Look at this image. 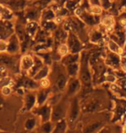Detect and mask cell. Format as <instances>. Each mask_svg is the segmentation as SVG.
Segmentation results:
<instances>
[{
    "mask_svg": "<svg viewBox=\"0 0 126 133\" xmlns=\"http://www.w3.org/2000/svg\"><path fill=\"white\" fill-rule=\"evenodd\" d=\"M81 105L79 99L78 95L73 98H70V103H69V107L68 115H67V120L69 124V127L73 128L77 124V121L79 119V117L81 112Z\"/></svg>",
    "mask_w": 126,
    "mask_h": 133,
    "instance_id": "cell-2",
    "label": "cell"
},
{
    "mask_svg": "<svg viewBox=\"0 0 126 133\" xmlns=\"http://www.w3.org/2000/svg\"><path fill=\"white\" fill-rule=\"evenodd\" d=\"M33 111L34 115H36L41 119L42 124L46 123V122L51 121V117H52V106L49 103L45 104L41 106H36L34 108Z\"/></svg>",
    "mask_w": 126,
    "mask_h": 133,
    "instance_id": "cell-4",
    "label": "cell"
},
{
    "mask_svg": "<svg viewBox=\"0 0 126 133\" xmlns=\"http://www.w3.org/2000/svg\"><path fill=\"white\" fill-rule=\"evenodd\" d=\"M106 44H107V48H108V49L110 50V52L113 53V54H116V55H122L124 54V50L123 49V47L118 42H116L112 38L108 39Z\"/></svg>",
    "mask_w": 126,
    "mask_h": 133,
    "instance_id": "cell-12",
    "label": "cell"
},
{
    "mask_svg": "<svg viewBox=\"0 0 126 133\" xmlns=\"http://www.w3.org/2000/svg\"><path fill=\"white\" fill-rule=\"evenodd\" d=\"M11 87L10 86H5V87H2L1 88V94L3 96H5V97H8L11 94Z\"/></svg>",
    "mask_w": 126,
    "mask_h": 133,
    "instance_id": "cell-22",
    "label": "cell"
},
{
    "mask_svg": "<svg viewBox=\"0 0 126 133\" xmlns=\"http://www.w3.org/2000/svg\"><path fill=\"white\" fill-rule=\"evenodd\" d=\"M39 85H40V88L48 89V88H50L51 87L52 83H51L50 79L48 77V78H44V79H41V81H39Z\"/></svg>",
    "mask_w": 126,
    "mask_h": 133,
    "instance_id": "cell-20",
    "label": "cell"
},
{
    "mask_svg": "<svg viewBox=\"0 0 126 133\" xmlns=\"http://www.w3.org/2000/svg\"><path fill=\"white\" fill-rule=\"evenodd\" d=\"M121 68H122V70L124 72V73H126V62L123 63V64L121 65Z\"/></svg>",
    "mask_w": 126,
    "mask_h": 133,
    "instance_id": "cell-26",
    "label": "cell"
},
{
    "mask_svg": "<svg viewBox=\"0 0 126 133\" xmlns=\"http://www.w3.org/2000/svg\"><path fill=\"white\" fill-rule=\"evenodd\" d=\"M68 128L69 124L67 118L61 119V120L56 122L55 124V127H54L52 133H67Z\"/></svg>",
    "mask_w": 126,
    "mask_h": 133,
    "instance_id": "cell-13",
    "label": "cell"
},
{
    "mask_svg": "<svg viewBox=\"0 0 126 133\" xmlns=\"http://www.w3.org/2000/svg\"><path fill=\"white\" fill-rule=\"evenodd\" d=\"M7 40L8 42V50L7 53L9 55H16L19 52L20 49V42L19 40L17 38V35H12L11 36H10Z\"/></svg>",
    "mask_w": 126,
    "mask_h": 133,
    "instance_id": "cell-9",
    "label": "cell"
},
{
    "mask_svg": "<svg viewBox=\"0 0 126 133\" xmlns=\"http://www.w3.org/2000/svg\"><path fill=\"white\" fill-rule=\"evenodd\" d=\"M23 99V110L26 111H33L37 105L36 92H34V91L26 92Z\"/></svg>",
    "mask_w": 126,
    "mask_h": 133,
    "instance_id": "cell-6",
    "label": "cell"
},
{
    "mask_svg": "<svg viewBox=\"0 0 126 133\" xmlns=\"http://www.w3.org/2000/svg\"><path fill=\"white\" fill-rule=\"evenodd\" d=\"M51 73V69H50V66L49 65H46L45 64L43 66L42 68V69L40 70L38 73H37L36 75L33 77V79H35L36 81H40L41 79H44V78H48L49 77V74Z\"/></svg>",
    "mask_w": 126,
    "mask_h": 133,
    "instance_id": "cell-15",
    "label": "cell"
},
{
    "mask_svg": "<svg viewBox=\"0 0 126 133\" xmlns=\"http://www.w3.org/2000/svg\"><path fill=\"white\" fill-rule=\"evenodd\" d=\"M124 126L126 127V120H125V124H124Z\"/></svg>",
    "mask_w": 126,
    "mask_h": 133,
    "instance_id": "cell-28",
    "label": "cell"
},
{
    "mask_svg": "<svg viewBox=\"0 0 126 133\" xmlns=\"http://www.w3.org/2000/svg\"><path fill=\"white\" fill-rule=\"evenodd\" d=\"M89 13L93 16H101L103 14V8L98 4H91L89 6Z\"/></svg>",
    "mask_w": 126,
    "mask_h": 133,
    "instance_id": "cell-19",
    "label": "cell"
},
{
    "mask_svg": "<svg viewBox=\"0 0 126 133\" xmlns=\"http://www.w3.org/2000/svg\"><path fill=\"white\" fill-rule=\"evenodd\" d=\"M100 24L104 29V30L107 33H112L115 30L116 20L115 17L111 15H105L101 17Z\"/></svg>",
    "mask_w": 126,
    "mask_h": 133,
    "instance_id": "cell-7",
    "label": "cell"
},
{
    "mask_svg": "<svg viewBox=\"0 0 126 133\" xmlns=\"http://www.w3.org/2000/svg\"><path fill=\"white\" fill-rule=\"evenodd\" d=\"M42 124L41 119L39 118V117L35 115L30 118H28L24 122V128L26 131H31L37 129V127L40 126Z\"/></svg>",
    "mask_w": 126,
    "mask_h": 133,
    "instance_id": "cell-11",
    "label": "cell"
},
{
    "mask_svg": "<svg viewBox=\"0 0 126 133\" xmlns=\"http://www.w3.org/2000/svg\"><path fill=\"white\" fill-rule=\"evenodd\" d=\"M64 21V17L62 16H56V17L53 19V23H55V24H61Z\"/></svg>",
    "mask_w": 126,
    "mask_h": 133,
    "instance_id": "cell-24",
    "label": "cell"
},
{
    "mask_svg": "<svg viewBox=\"0 0 126 133\" xmlns=\"http://www.w3.org/2000/svg\"><path fill=\"white\" fill-rule=\"evenodd\" d=\"M69 51H70V49H69L68 45V43H65V42L64 43H61L57 48V55L61 58L66 57L68 55Z\"/></svg>",
    "mask_w": 126,
    "mask_h": 133,
    "instance_id": "cell-18",
    "label": "cell"
},
{
    "mask_svg": "<svg viewBox=\"0 0 126 133\" xmlns=\"http://www.w3.org/2000/svg\"><path fill=\"white\" fill-rule=\"evenodd\" d=\"M69 103H70V99L63 95L61 99L57 104L52 107V117H51V121L54 124L56 122L61 120V119L67 118L68 115Z\"/></svg>",
    "mask_w": 126,
    "mask_h": 133,
    "instance_id": "cell-1",
    "label": "cell"
},
{
    "mask_svg": "<svg viewBox=\"0 0 126 133\" xmlns=\"http://www.w3.org/2000/svg\"><path fill=\"white\" fill-rule=\"evenodd\" d=\"M53 92H52V90H51V87L48 89L40 88L36 92V98H37L36 106H41V105H45V104H47Z\"/></svg>",
    "mask_w": 126,
    "mask_h": 133,
    "instance_id": "cell-10",
    "label": "cell"
},
{
    "mask_svg": "<svg viewBox=\"0 0 126 133\" xmlns=\"http://www.w3.org/2000/svg\"><path fill=\"white\" fill-rule=\"evenodd\" d=\"M105 63L107 65L111 66V68H119L120 64H121V62H120V55L113 54V53L111 52L107 55Z\"/></svg>",
    "mask_w": 126,
    "mask_h": 133,
    "instance_id": "cell-14",
    "label": "cell"
},
{
    "mask_svg": "<svg viewBox=\"0 0 126 133\" xmlns=\"http://www.w3.org/2000/svg\"><path fill=\"white\" fill-rule=\"evenodd\" d=\"M122 133H126V127L124 126L122 130Z\"/></svg>",
    "mask_w": 126,
    "mask_h": 133,
    "instance_id": "cell-27",
    "label": "cell"
},
{
    "mask_svg": "<svg viewBox=\"0 0 126 133\" xmlns=\"http://www.w3.org/2000/svg\"><path fill=\"white\" fill-rule=\"evenodd\" d=\"M54 127H55V124L52 121L46 122V123L42 124L39 126L38 131H41L42 133H52Z\"/></svg>",
    "mask_w": 126,
    "mask_h": 133,
    "instance_id": "cell-17",
    "label": "cell"
},
{
    "mask_svg": "<svg viewBox=\"0 0 126 133\" xmlns=\"http://www.w3.org/2000/svg\"><path fill=\"white\" fill-rule=\"evenodd\" d=\"M12 82H13L12 79L10 78V76L1 77V86H2V87H5V86H10V87H11Z\"/></svg>",
    "mask_w": 126,
    "mask_h": 133,
    "instance_id": "cell-21",
    "label": "cell"
},
{
    "mask_svg": "<svg viewBox=\"0 0 126 133\" xmlns=\"http://www.w3.org/2000/svg\"><path fill=\"white\" fill-rule=\"evenodd\" d=\"M82 83L79 81V79L78 77L75 78H70L69 79L68 87L64 92V95L68 98H73L74 96L78 95V94L79 92V91L82 88Z\"/></svg>",
    "mask_w": 126,
    "mask_h": 133,
    "instance_id": "cell-5",
    "label": "cell"
},
{
    "mask_svg": "<svg viewBox=\"0 0 126 133\" xmlns=\"http://www.w3.org/2000/svg\"><path fill=\"white\" fill-rule=\"evenodd\" d=\"M1 17L2 20H6L9 21L13 17V11L10 8L7 6H4V4L1 5Z\"/></svg>",
    "mask_w": 126,
    "mask_h": 133,
    "instance_id": "cell-16",
    "label": "cell"
},
{
    "mask_svg": "<svg viewBox=\"0 0 126 133\" xmlns=\"http://www.w3.org/2000/svg\"><path fill=\"white\" fill-rule=\"evenodd\" d=\"M89 62L87 58H83L81 64L79 65V72L78 78L81 81L83 86L90 87L92 85V72H91Z\"/></svg>",
    "mask_w": 126,
    "mask_h": 133,
    "instance_id": "cell-3",
    "label": "cell"
},
{
    "mask_svg": "<svg viewBox=\"0 0 126 133\" xmlns=\"http://www.w3.org/2000/svg\"><path fill=\"white\" fill-rule=\"evenodd\" d=\"M0 50H1L2 54L7 53V50H8V42H7V40L1 39V42H0Z\"/></svg>",
    "mask_w": 126,
    "mask_h": 133,
    "instance_id": "cell-23",
    "label": "cell"
},
{
    "mask_svg": "<svg viewBox=\"0 0 126 133\" xmlns=\"http://www.w3.org/2000/svg\"><path fill=\"white\" fill-rule=\"evenodd\" d=\"M20 71L28 74L35 65V58L31 55H24L19 60Z\"/></svg>",
    "mask_w": 126,
    "mask_h": 133,
    "instance_id": "cell-8",
    "label": "cell"
},
{
    "mask_svg": "<svg viewBox=\"0 0 126 133\" xmlns=\"http://www.w3.org/2000/svg\"><path fill=\"white\" fill-rule=\"evenodd\" d=\"M119 25L123 30H126V18H121L119 20Z\"/></svg>",
    "mask_w": 126,
    "mask_h": 133,
    "instance_id": "cell-25",
    "label": "cell"
}]
</instances>
